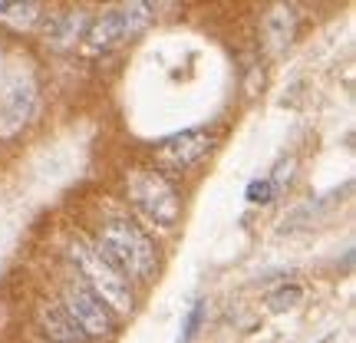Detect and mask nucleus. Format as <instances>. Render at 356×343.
Segmentation results:
<instances>
[{
	"instance_id": "obj_1",
	"label": "nucleus",
	"mask_w": 356,
	"mask_h": 343,
	"mask_svg": "<svg viewBox=\"0 0 356 343\" xmlns=\"http://www.w3.org/2000/svg\"><path fill=\"white\" fill-rule=\"evenodd\" d=\"M96 248L126 280H149L159 271V251H155L152 238L126 218L106 221L96 238Z\"/></svg>"
},
{
	"instance_id": "obj_2",
	"label": "nucleus",
	"mask_w": 356,
	"mask_h": 343,
	"mask_svg": "<svg viewBox=\"0 0 356 343\" xmlns=\"http://www.w3.org/2000/svg\"><path fill=\"white\" fill-rule=\"evenodd\" d=\"M70 261L76 264L83 284L99 297L102 307H106L113 317L115 314H119V317H129V314H132L136 294H132V287H129V280L99 255L96 244L86 241V238H76V241L70 244Z\"/></svg>"
},
{
	"instance_id": "obj_3",
	"label": "nucleus",
	"mask_w": 356,
	"mask_h": 343,
	"mask_svg": "<svg viewBox=\"0 0 356 343\" xmlns=\"http://www.w3.org/2000/svg\"><path fill=\"white\" fill-rule=\"evenodd\" d=\"M126 191L129 202L149 221L162 225V228H175L178 215H181V198L159 168H132L126 175Z\"/></svg>"
},
{
	"instance_id": "obj_4",
	"label": "nucleus",
	"mask_w": 356,
	"mask_h": 343,
	"mask_svg": "<svg viewBox=\"0 0 356 343\" xmlns=\"http://www.w3.org/2000/svg\"><path fill=\"white\" fill-rule=\"evenodd\" d=\"M60 307L70 314V320L83 330L86 340L89 337H109V333L115 330V317L102 307L99 297L76 278L63 284V301H60Z\"/></svg>"
},
{
	"instance_id": "obj_5",
	"label": "nucleus",
	"mask_w": 356,
	"mask_h": 343,
	"mask_svg": "<svg viewBox=\"0 0 356 343\" xmlns=\"http://www.w3.org/2000/svg\"><path fill=\"white\" fill-rule=\"evenodd\" d=\"M211 145H215V136L208 129H185V132L159 142L155 162L165 172H188L191 166H198L204 155L211 152Z\"/></svg>"
},
{
	"instance_id": "obj_6",
	"label": "nucleus",
	"mask_w": 356,
	"mask_h": 343,
	"mask_svg": "<svg viewBox=\"0 0 356 343\" xmlns=\"http://www.w3.org/2000/svg\"><path fill=\"white\" fill-rule=\"evenodd\" d=\"M37 109V83L30 77H17L0 99V139H13L33 119Z\"/></svg>"
},
{
	"instance_id": "obj_7",
	"label": "nucleus",
	"mask_w": 356,
	"mask_h": 343,
	"mask_svg": "<svg viewBox=\"0 0 356 343\" xmlns=\"http://www.w3.org/2000/svg\"><path fill=\"white\" fill-rule=\"evenodd\" d=\"M37 320H40V327H43V333L50 337V343H86L83 330L70 320V314H66L60 304L43 301V304L37 307Z\"/></svg>"
},
{
	"instance_id": "obj_8",
	"label": "nucleus",
	"mask_w": 356,
	"mask_h": 343,
	"mask_svg": "<svg viewBox=\"0 0 356 343\" xmlns=\"http://www.w3.org/2000/svg\"><path fill=\"white\" fill-rule=\"evenodd\" d=\"M86 47L92 53L99 50H113V47H119L122 40H129V30H126V20H122V13L113 10V13H102L99 20H92L86 30Z\"/></svg>"
},
{
	"instance_id": "obj_9",
	"label": "nucleus",
	"mask_w": 356,
	"mask_h": 343,
	"mask_svg": "<svg viewBox=\"0 0 356 343\" xmlns=\"http://www.w3.org/2000/svg\"><path fill=\"white\" fill-rule=\"evenodd\" d=\"M86 30H89V17L83 10L60 13L50 24V30H47V43H53L56 50H66V47H73L76 40L86 37Z\"/></svg>"
},
{
	"instance_id": "obj_10",
	"label": "nucleus",
	"mask_w": 356,
	"mask_h": 343,
	"mask_svg": "<svg viewBox=\"0 0 356 343\" xmlns=\"http://www.w3.org/2000/svg\"><path fill=\"white\" fill-rule=\"evenodd\" d=\"M297 7L293 3H277L270 17H267V40H270V50L280 53L284 47H291L293 30H297Z\"/></svg>"
},
{
	"instance_id": "obj_11",
	"label": "nucleus",
	"mask_w": 356,
	"mask_h": 343,
	"mask_svg": "<svg viewBox=\"0 0 356 343\" xmlns=\"http://www.w3.org/2000/svg\"><path fill=\"white\" fill-rule=\"evenodd\" d=\"M119 13H122V20H126L129 37L142 33V30L155 20V7H152V3H126V7H119Z\"/></svg>"
},
{
	"instance_id": "obj_12",
	"label": "nucleus",
	"mask_w": 356,
	"mask_h": 343,
	"mask_svg": "<svg viewBox=\"0 0 356 343\" xmlns=\"http://www.w3.org/2000/svg\"><path fill=\"white\" fill-rule=\"evenodd\" d=\"M40 17V3H3L0 20H7L13 26H30Z\"/></svg>"
},
{
	"instance_id": "obj_13",
	"label": "nucleus",
	"mask_w": 356,
	"mask_h": 343,
	"mask_svg": "<svg viewBox=\"0 0 356 343\" xmlns=\"http://www.w3.org/2000/svg\"><path fill=\"white\" fill-rule=\"evenodd\" d=\"M300 297H304V287H300V284H284V287H277V291L267 297V304H270V310H287V307H293Z\"/></svg>"
},
{
	"instance_id": "obj_14",
	"label": "nucleus",
	"mask_w": 356,
	"mask_h": 343,
	"mask_svg": "<svg viewBox=\"0 0 356 343\" xmlns=\"http://www.w3.org/2000/svg\"><path fill=\"white\" fill-rule=\"evenodd\" d=\"M204 324V301H198V304L188 310V317H185V330H181V337H178V343H191L195 337H198V330H202Z\"/></svg>"
},
{
	"instance_id": "obj_15",
	"label": "nucleus",
	"mask_w": 356,
	"mask_h": 343,
	"mask_svg": "<svg viewBox=\"0 0 356 343\" xmlns=\"http://www.w3.org/2000/svg\"><path fill=\"white\" fill-rule=\"evenodd\" d=\"M248 202L251 205L274 202V182H270V178H257V182H251V185H248Z\"/></svg>"
},
{
	"instance_id": "obj_16",
	"label": "nucleus",
	"mask_w": 356,
	"mask_h": 343,
	"mask_svg": "<svg viewBox=\"0 0 356 343\" xmlns=\"http://www.w3.org/2000/svg\"><path fill=\"white\" fill-rule=\"evenodd\" d=\"M320 343H330V337H323V340H320Z\"/></svg>"
},
{
	"instance_id": "obj_17",
	"label": "nucleus",
	"mask_w": 356,
	"mask_h": 343,
	"mask_svg": "<svg viewBox=\"0 0 356 343\" xmlns=\"http://www.w3.org/2000/svg\"><path fill=\"white\" fill-rule=\"evenodd\" d=\"M0 10H3V3H0Z\"/></svg>"
}]
</instances>
